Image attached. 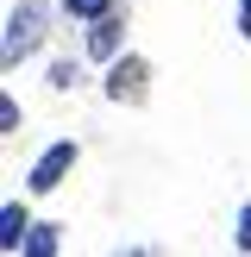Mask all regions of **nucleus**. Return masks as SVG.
<instances>
[{
    "mask_svg": "<svg viewBox=\"0 0 251 257\" xmlns=\"http://www.w3.org/2000/svg\"><path fill=\"white\" fill-rule=\"evenodd\" d=\"M232 238H238V251H251V201L238 207V232H232Z\"/></svg>",
    "mask_w": 251,
    "mask_h": 257,
    "instance_id": "9d476101",
    "label": "nucleus"
},
{
    "mask_svg": "<svg viewBox=\"0 0 251 257\" xmlns=\"http://www.w3.org/2000/svg\"><path fill=\"white\" fill-rule=\"evenodd\" d=\"M63 13L82 19V25H94V19H107V13H119V7H113V0H63Z\"/></svg>",
    "mask_w": 251,
    "mask_h": 257,
    "instance_id": "0eeeda50",
    "label": "nucleus"
},
{
    "mask_svg": "<svg viewBox=\"0 0 251 257\" xmlns=\"http://www.w3.org/2000/svg\"><path fill=\"white\" fill-rule=\"evenodd\" d=\"M75 82H82V75H75V63H69V57L50 63V88H75Z\"/></svg>",
    "mask_w": 251,
    "mask_h": 257,
    "instance_id": "6e6552de",
    "label": "nucleus"
},
{
    "mask_svg": "<svg viewBox=\"0 0 251 257\" xmlns=\"http://www.w3.org/2000/svg\"><path fill=\"white\" fill-rule=\"evenodd\" d=\"M0 132H19V100H13V94L0 100Z\"/></svg>",
    "mask_w": 251,
    "mask_h": 257,
    "instance_id": "1a4fd4ad",
    "label": "nucleus"
},
{
    "mask_svg": "<svg viewBox=\"0 0 251 257\" xmlns=\"http://www.w3.org/2000/svg\"><path fill=\"white\" fill-rule=\"evenodd\" d=\"M100 94H107L113 107H138V100L151 94V63L126 50L119 63H107V82H100Z\"/></svg>",
    "mask_w": 251,
    "mask_h": 257,
    "instance_id": "f03ea898",
    "label": "nucleus"
},
{
    "mask_svg": "<svg viewBox=\"0 0 251 257\" xmlns=\"http://www.w3.org/2000/svg\"><path fill=\"white\" fill-rule=\"evenodd\" d=\"M44 32H50V7H44V0H19V7L7 13V50H0L7 69H19V63L44 44Z\"/></svg>",
    "mask_w": 251,
    "mask_h": 257,
    "instance_id": "f257e3e1",
    "label": "nucleus"
},
{
    "mask_svg": "<svg viewBox=\"0 0 251 257\" xmlns=\"http://www.w3.org/2000/svg\"><path fill=\"white\" fill-rule=\"evenodd\" d=\"M57 232H63V226H50V220H38V226H32V238H25V251H19V257H57Z\"/></svg>",
    "mask_w": 251,
    "mask_h": 257,
    "instance_id": "423d86ee",
    "label": "nucleus"
},
{
    "mask_svg": "<svg viewBox=\"0 0 251 257\" xmlns=\"http://www.w3.org/2000/svg\"><path fill=\"white\" fill-rule=\"evenodd\" d=\"M238 38L251 44V0H238Z\"/></svg>",
    "mask_w": 251,
    "mask_h": 257,
    "instance_id": "9b49d317",
    "label": "nucleus"
},
{
    "mask_svg": "<svg viewBox=\"0 0 251 257\" xmlns=\"http://www.w3.org/2000/svg\"><path fill=\"white\" fill-rule=\"evenodd\" d=\"M32 226L38 220H25V201H7V207H0V251H25Z\"/></svg>",
    "mask_w": 251,
    "mask_h": 257,
    "instance_id": "39448f33",
    "label": "nucleus"
},
{
    "mask_svg": "<svg viewBox=\"0 0 251 257\" xmlns=\"http://www.w3.org/2000/svg\"><path fill=\"white\" fill-rule=\"evenodd\" d=\"M119 257H151V251H119Z\"/></svg>",
    "mask_w": 251,
    "mask_h": 257,
    "instance_id": "f8f14e48",
    "label": "nucleus"
},
{
    "mask_svg": "<svg viewBox=\"0 0 251 257\" xmlns=\"http://www.w3.org/2000/svg\"><path fill=\"white\" fill-rule=\"evenodd\" d=\"M69 170H75V138H57V145H50L44 157L25 170V188H32V195H57Z\"/></svg>",
    "mask_w": 251,
    "mask_h": 257,
    "instance_id": "7ed1b4c3",
    "label": "nucleus"
},
{
    "mask_svg": "<svg viewBox=\"0 0 251 257\" xmlns=\"http://www.w3.org/2000/svg\"><path fill=\"white\" fill-rule=\"evenodd\" d=\"M88 57L94 63H119L126 57V13H107V19L88 25Z\"/></svg>",
    "mask_w": 251,
    "mask_h": 257,
    "instance_id": "20e7f679",
    "label": "nucleus"
}]
</instances>
